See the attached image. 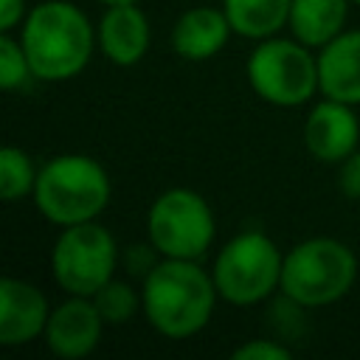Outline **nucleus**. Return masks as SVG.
<instances>
[{"mask_svg":"<svg viewBox=\"0 0 360 360\" xmlns=\"http://www.w3.org/2000/svg\"><path fill=\"white\" fill-rule=\"evenodd\" d=\"M25 14V0H0V31H14L17 25H22Z\"/></svg>","mask_w":360,"mask_h":360,"instance_id":"5701e85b","label":"nucleus"},{"mask_svg":"<svg viewBox=\"0 0 360 360\" xmlns=\"http://www.w3.org/2000/svg\"><path fill=\"white\" fill-rule=\"evenodd\" d=\"M338 186H340L343 197L360 200V149L338 163Z\"/></svg>","mask_w":360,"mask_h":360,"instance_id":"4be33fe9","label":"nucleus"},{"mask_svg":"<svg viewBox=\"0 0 360 360\" xmlns=\"http://www.w3.org/2000/svg\"><path fill=\"white\" fill-rule=\"evenodd\" d=\"M51 318L48 298L39 287L6 276L0 281V343L22 346L45 335Z\"/></svg>","mask_w":360,"mask_h":360,"instance_id":"9b49d317","label":"nucleus"},{"mask_svg":"<svg viewBox=\"0 0 360 360\" xmlns=\"http://www.w3.org/2000/svg\"><path fill=\"white\" fill-rule=\"evenodd\" d=\"M104 318V323H127L138 309H141V292H135L132 284L127 281H118V278H110L104 287L96 290V295H90Z\"/></svg>","mask_w":360,"mask_h":360,"instance_id":"a211bd4d","label":"nucleus"},{"mask_svg":"<svg viewBox=\"0 0 360 360\" xmlns=\"http://www.w3.org/2000/svg\"><path fill=\"white\" fill-rule=\"evenodd\" d=\"M115 264V236L96 219L65 225L51 250L53 281L68 295H96V290L112 278Z\"/></svg>","mask_w":360,"mask_h":360,"instance_id":"6e6552de","label":"nucleus"},{"mask_svg":"<svg viewBox=\"0 0 360 360\" xmlns=\"http://www.w3.org/2000/svg\"><path fill=\"white\" fill-rule=\"evenodd\" d=\"M39 169H34V160L20 146H3L0 149V197L6 202L22 200L25 194H34Z\"/></svg>","mask_w":360,"mask_h":360,"instance_id":"f3484780","label":"nucleus"},{"mask_svg":"<svg viewBox=\"0 0 360 360\" xmlns=\"http://www.w3.org/2000/svg\"><path fill=\"white\" fill-rule=\"evenodd\" d=\"M233 34L222 8L194 6L183 11L172 25V51L188 62H205L217 56Z\"/></svg>","mask_w":360,"mask_h":360,"instance_id":"4468645a","label":"nucleus"},{"mask_svg":"<svg viewBox=\"0 0 360 360\" xmlns=\"http://www.w3.org/2000/svg\"><path fill=\"white\" fill-rule=\"evenodd\" d=\"M98 51L118 68H132L141 62L149 51V20L138 8V3H121V6H107V11L98 20L96 28Z\"/></svg>","mask_w":360,"mask_h":360,"instance_id":"f8f14e48","label":"nucleus"},{"mask_svg":"<svg viewBox=\"0 0 360 360\" xmlns=\"http://www.w3.org/2000/svg\"><path fill=\"white\" fill-rule=\"evenodd\" d=\"M214 276L197 259H160L141 284V309L149 326L169 338L183 340L202 332L217 307Z\"/></svg>","mask_w":360,"mask_h":360,"instance_id":"f257e3e1","label":"nucleus"},{"mask_svg":"<svg viewBox=\"0 0 360 360\" xmlns=\"http://www.w3.org/2000/svg\"><path fill=\"white\" fill-rule=\"evenodd\" d=\"M284 253L262 231H242L217 253L211 276L222 301L253 307L281 287Z\"/></svg>","mask_w":360,"mask_h":360,"instance_id":"39448f33","label":"nucleus"},{"mask_svg":"<svg viewBox=\"0 0 360 360\" xmlns=\"http://www.w3.org/2000/svg\"><path fill=\"white\" fill-rule=\"evenodd\" d=\"M158 248L152 242H138V245H129L127 253H124V264H127V273L129 276H138L141 281L155 270L158 264Z\"/></svg>","mask_w":360,"mask_h":360,"instance_id":"412c9836","label":"nucleus"},{"mask_svg":"<svg viewBox=\"0 0 360 360\" xmlns=\"http://www.w3.org/2000/svg\"><path fill=\"white\" fill-rule=\"evenodd\" d=\"M304 146L315 160L332 163V166H338L352 152H357L360 149V118L354 107L326 98V96L318 104H312L304 121Z\"/></svg>","mask_w":360,"mask_h":360,"instance_id":"1a4fd4ad","label":"nucleus"},{"mask_svg":"<svg viewBox=\"0 0 360 360\" xmlns=\"http://www.w3.org/2000/svg\"><path fill=\"white\" fill-rule=\"evenodd\" d=\"M318 93L343 104H360V31H340L318 48Z\"/></svg>","mask_w":360,"mask_h":360,"instance_id":"ddd939ff","label":"nucleus"},{"mask_svg":"<svg viewBox=\"0 0 360 360\" xmlns=\"http://www.w3.org/2000/svg\"><path fill=\"white\" fill-rule=\"evenodd\" d=\"M233 360H287L290 349L273 338H253L233 349Z\"/></svg>","mask_w":360,"mask_h":360,"instance_id":"aec40b11","label":"nucleus"},{"mask_svg":"<svg viewBox=\"0 0 360 360\" xmlns=\"http://www.w3.org/2000/svg\"><path fill=\"white\" fill-rule=\"evenodd\" d=\"M104 326L107 323L90 295H68V301L51 309L45 326V343L56 357L79 360L98 346Z\"/></svg>","mask_w":360,"mask_h":360,"instance_id":"9d476101","label":"nucleus"},{"mask_svg":"<svg viewBox=\"0 0 360 360\" xmlns=\"http://www.w3.org/2000/svg\"><path fill=\"white\" fill-rule=\"evenodd\" d=\"M245 76L262 101L273 107H301L318 90V56L295 37H267L250 51Z\"/></svg>","mask_w":360,"mask_h":360,"instance_id":"423d86ee","label":"nucleus"},{"mask_svg":"<svg viewBox=\"0 0 360 360\" xmlns=\"http://www.w3.org/2000/svg\"><path fill=\"white\" fill-rule=\"evenodd\" d=\"M352 3H357V6H360V0H352Z\"/></svg>","mask_w":360,"mask_h":360,"instance_id":"393cba45","label":"nucleus"},{"mask_svg":"<svg viewBox=\"0 0 360 360\" xmlns=\"http://www.w3.org/2000/svg\"><path fill=\"white\" fill-rule=\"evenodd\" d=\"M31 197L48 222L65 228L96 219L112 197V180L96 158L68 152L39 169Z\"/></svg>","mask_w":360,"mask_h":360,"instance_id":"7ed1b4c3","label":"nucleus"},{"mask_svg":"<svg viewBox=\"0 0 360 360\" xmlns=\"http://www.w3.org/2000/svg\"><path fill=\"white\" fill-rule=\"evenodd\" d=\"M20 42L39 82H68L79 76L98 45L87 14L68 0H42L28 8Z\"/></svg>","mask_w":360,"mask_h":360,"instance_id":"f03ea898","label":"nucleus"},{"mask_svg":"<svg viewBox=\"0 0 360 360\" xmlns=\"http://www.w3.org/2000/svg\"><path fill=\"white\" fill-rule=\"evenodd\" d=\"M146 233L160 259H202L217 236V219L194 188H169L152 200Z\"/></svg>","mask_w":360,"mask_h":360,"instance_id":"0eeeda50","label":"nucleus"},{"mask_svg":"<svg viewBox=\"0 0 360 360\" xmlns=\"http://www.w3.org/2000/svg\"><path fill=\"white\" fill-rule=\"evenodd\" d=\"M349 3L352 0H292L287 25L298 42L323 48L343 31Z\"/></svg>","mask_w":360,"mask_h":360,"instance_id":"2eb2a0df","label":"nucleus"},{"mask_svg":"<svg viewBox=\"0 0 360 360\" xmlns=\"http://www.w3.org/2000/svg\"><path fill=\"white\" fill-rule=\"evenodd\" d=\"M34 68L25 56V48L20 39L11 37V31L0 34V84L6 93L28 90L34 82Z\"/></svg>","mask_w":360,"mask_h":360,"instance_id":"6ab92c4d","label":"nucleus"},{"mask_svg":"<svg viewBox=\"0 0 360 360\" xmlns=\"http://www.w3.org/2000/svg\"><path fill=\"white\" fill-rule=\"evenodd\" d=\"M104 6H121V3H138V0H98Z\"/></svg>","mask_w":360,"mask_h":360,"instance_id":"b1692460","label":"nucleus"},{"mask_svg":"<svg viewBox=\"0 0 360 360\" xmlns=\"http://www.w3.org/2000/svg\"><path fill=\"white\" fill-rule=\"evenodd\" d=\"M357 278L354 250L332 236H309L284 253L281 267V295L301 304L304 309H318L340 301Z\"/></svg>","mask_w":360,"mask_h":360,"instance_id":"20e7f679","label":"nucleus"},{"mask_svg":"<svg viewBox=\"0 0 360 360\" xmlns=\"http://www.w3.org/2000/svg\"><path fill=\"white\" fill-rule=\"evenodd\" d=\"M290 6L292 0H222L233 34L256 42L276 37L290 22Z\"/></svg>","mask_w":360,"mask_h":360,"instance_id":"dca6fc26","label":"nucleus"}]
</instances>
